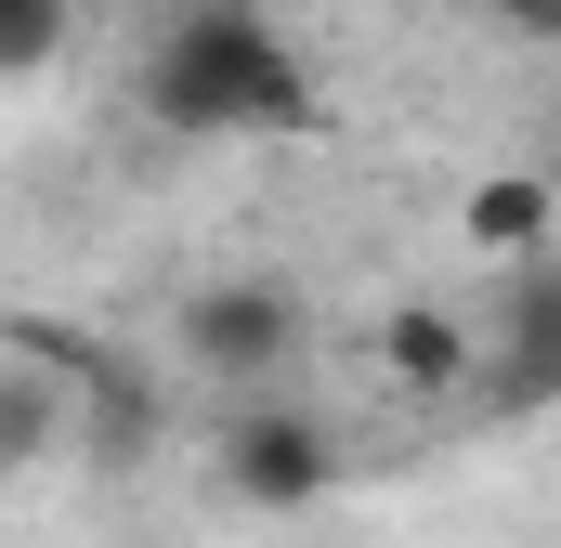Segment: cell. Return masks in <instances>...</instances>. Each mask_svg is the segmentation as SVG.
<instances>
[{"label": "cell", "instance_id": "obj_1", "mask_svg": "<svg viewBox=\"0 0 561 548\" xmlns=\"http://www.w3.org/2000/svg\"><path fill=\"white\" fill-rule=\"evenodd\" d=\"M144 118L170 144H300L327 132V79L300 66V39L262 0H196L144 53Z\"/></svg>", "mask_w": 561, "mask_h": 548}, {"label": "cell", "instance_id": "obj_2", "mask_svg": "<svg viewBox=\"0 0 561 548\" xmlns=\"http://www.w3.org/2000/svg\"><path fill=\"white\" fill-rule=\"evenodd\" d=\"M222 496H236V510H262V523L327 510V496H340V431H327L313 406H287L275 379H262V392H236V418H222Z\"/></svg>", "mask_w": 561, "mask_h": 548}, {"label": "cell", "instance_id": "obj_3", "mask_svg": "<svg viewBox=\"0 0 561 548\" xmlns=\"http://www.w3.org/2000/svg\"><path fill=\"white\" fill-rule=\"evenodd\" d=\"M183 366L222 379V392H262L300 366V287L287 274H209L183 287Z\"/></svg>", "mask_w": 561, "mask_h": 548}, {"label": "cell", "instance_id": "obj_4", "mask_svg": "<svg viewBox=\"0 0 561 548\" xmlns=\"http://www.w3.org/2000/svg\"><path fill=\"white\" fill-rule=\"evenodd\" d=\"M457 249L470 262H536V249H561V183L549 170H483L457 196Z\"/></svg>", "mask_w": 561, "mask_h": 548}, {"label": "cell", "instance_id": "obj_5", "mask_svg": "<svg viewBox=\"0 0 561 548\" xmlns=\"http://www.w3.org/2000/svg\"><path fill=\"white\" fill-rule=\"evenodd\" d=\"M53 457H66V379L0 340V483H26V470H53Z\"/></svg>", "mask_w": 561, "mask_h": 548}, {"label": "cell", "instance_id": "obj_6", "mask_svg": "<svg viewBox=\"0 0 561 548\" xmlns=\"http://www.w3.org/2000/svg\"><path fill=\"white\" fill-rule=\"evenodd\" d=\"M379 366H392V392H419V406L470 392V327H457V300H405V313L379 327Z\"/></svg>", "mask_w": 561, "mask_h": 548}, {"label": "cell", "instance_id": "obj_7", "mask_svg": "<svg viewBox=\"0 0 561 548\" xmlns=\"http://www.w3.org/2000/svg\"><path fill=\"white\" fill-rule=\"evenodd\" d=\"M66 26H79V0H0V79H39L66 53Z\"/></svg>", "mask_w": 561, "mask_h": 548}, {"label": "cell", "instance_id": "obj_8", "mask_svg": "<svg viewBox=\"0 0 561 548\" xmlns=\"http://www.w3.org/2000/svg\"><path fill=\"white\" fill-rule=\"evenodd\" d=\"M470 13H496V26H523V39H561V0H470Z\"/></svg>", "mask_w": 561, "mask_h": 548}]
</instances>
